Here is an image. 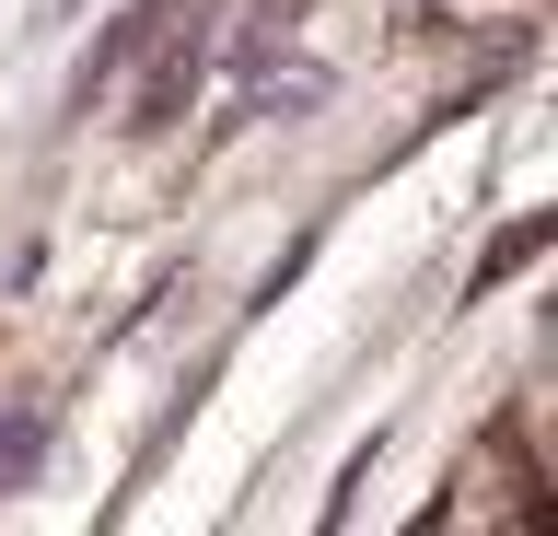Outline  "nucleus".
Wrapping results in <instances>:
<instances>
[{"label": "nucleus", "mask_w": 558, "mask_h": 536, "mask_svg": "<svg viewBox=\"0 0 558 536\" xmlns=\"http://www.w3.org/2000/svg\"><path fill=\"white\" fill-rule=\"evenodd\" d=\"M35 443H47V408L12 396V408H0V490H24V478H35Z\"/></svg>", "instance_id": "1"}, {"label": "nucleus", "mask_w": 558, "mask_h": 536, "mask_svg": "<svg viewBox=\"0 0 558 536\" xmlns=\"http://www.w3.org/2000/svg\"><path fill=\"white\" fill-rule=\"evenodd\" d=\"M291 24H303V0H244V24H233V59L256 71V59H268V47L291 36Z\"/></svg>", "instance_id": "2"}, {"label": "nucleus", "mask_w": 558, "mask_h": 536, "mask_svg": "<svg viewBox=\"0 0 558 536\" xmlns=\"http://www.w3.org/2000/svg\"><path fill=\"white\" fill-rule=\"evenodd\" d=\"M314 94H326V82H314V71H291V82H268V94H256V117H291V106H314Z\"/></svg>", "instance_id": "3"}]
</instances>
